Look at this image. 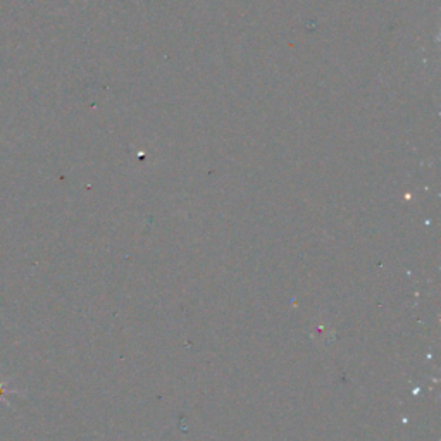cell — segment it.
I'll return each mask as SVG.
<instances>
[{
  "instance_id": "cell-1",
  "label": "cell",
  "mask_w": 441,
  "mask_h": 441,
  "mask_svg": "<svg viewBox=\"0 0 441 441\" xmlns=\"http://www.w3.org/2000/svg\"><path fill=\"white\" fill-rule=\"evenodd\" d=\"M6 393H7V383L2 381V383H0V400H2V398L6 397Z\"/></svg>"
}]
</instances>
